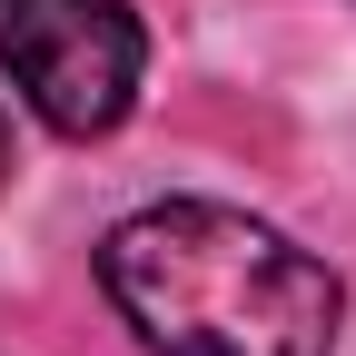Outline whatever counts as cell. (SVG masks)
<instances>
[{
	"instance_id": "6da1fadb",
	"label": "cell",
	"mask_w": 356,
	"mask_h": 356,
	"mask_svg": "<svg viewBox=\"0 0 356 356\" xmlns=\"http://www.w3.org/2000/svg\"><path fill=\"white\" fill-rule=\"evenodd\" d=\"M99 287L149 356H327L346 307L297 238L218 198L119 218L99 248Z\"/></svg>"
},
{
	"instance_id": "7a4b0ae2",
	"label": "cell",
	"mask_w": 356,
	"mask_h": 356,
	"mask_svg": "<svg viewBox=\"0 0 356 356\" xmlns=\"http://www.w3.org/2000/svg\"><path fill=\"white\" fill-rule=\"evenodd\" d=\"M0 70L60 139H109L139 99L149 40L129 0H0Z\"/></svg>"
},
{
	"instance_id": "3957f363",
	"label": "cell",
	"mask_w": 356,
	"mask_h": 356,
	"mask_svg": "<svg viewBox=\"0 0 356 356\" xmlns=\"http://www.w3.org/2000/svg\"><path fill=\"white\" fill-rule=\"evenodd\" d=\"M0 168H10V119H0Z\"/></svg>"
}]
</instances>
